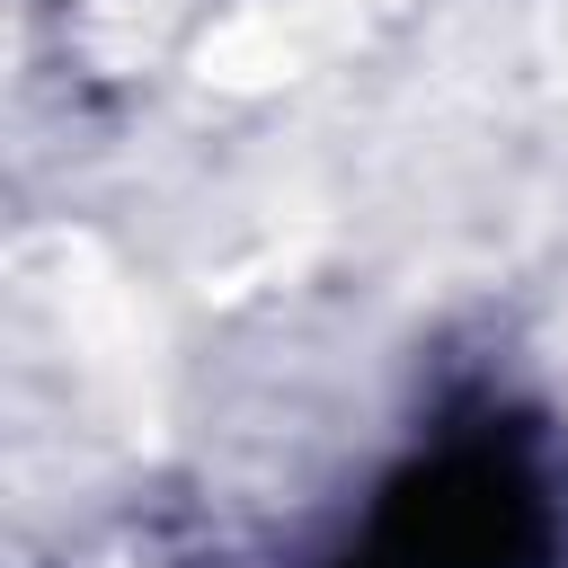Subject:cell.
Returning <instances> with one entry per match:
<instances>
[{
    "mask_svg": "<svg viewBox=\"0 0 568 568\" xmlns=\"http://www.w3.org/2000/svg\"><path fill=\"white\" fill-rule=\"evenodd\" d=\"M266 568H568V399L515 355H444Z\"/></svg>",
    "mask_w": 568,
    "mask_h": 568,
    "instance_id": "cell-1",
    "label": "cell"
}]
</instances>
